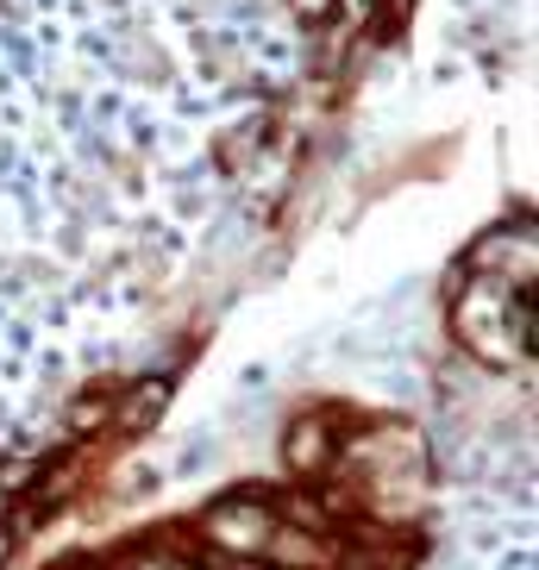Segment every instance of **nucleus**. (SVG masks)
I'll list each match as a JSON object with an SVG mask.
<instances>
[{
	"label": "nucleus",
	"mask_w": 539,
	"mask_h": 570,
	"mask_svg": "<svg viewBox=\"0 0 539 570\" xmlns=\"http://www.w3.org/2000/svg\"><path fill=\"white\" fill-rule=\"evenodd\" d=\"M333 458V420L314 414V420H295L288 426V464L295 470H321Z\"/></svg>",
	"instance_id": "nucleus-3"
},
{
	"label": "nucleus",
	"mask_w": 539,
	"mask_h": 570,
	"mask_svg": "<svg viewBox=\"0 0 539 570\" xmlns=\"http://www.w3.org/2000/svg\"><path fill=\"white\" fill-rule=\"evenodd\" d=\"M264 558L270 570H321V564H333V546L326 539H314L307 527H270V539H264Z\"/></svg>",
	"instance_id": "nucleus-2"
},
{
	"label": "nucleus",
	"mask_w": 539,
	"mask_h": 570,
	"mask_svg": "<svg viewBox=\"0 0 539 570\" xmlns=\"http://www.w3.org/2000/svg\"><path fill=\"white\" fill-rule=\"evenodd\" d=\"M214 570H270L264 558H214Z\"/></svg>",
	"instance_id": "nucleus-5"
},
{
	"label": "nucleus",
	"mask_w": 539,
	"mask_h": 570,
	"mask_svg": "<svg viewBox=\"0 0 539 570\" xmlns=\"http://www.w3.org/2000/svg\"><path fill=\"white\" fill-rule=\"evenodd\" d=\"M169 402V389L164 383H138V395L126 407H114V433H145V426H151L157 420V407Z\"/></svg>",
	"instance_id": "nucleus-4"
},
{
	"label": "nucleus",
	"mask_w": 539,
	"mask_h": 570,
	"mask_svg": "<svg viewBox=\"0 0 539 570\" xmlns=\"http://www.w3.org/2000/svg\"><path fill=\"white\" fill-rule=\"evenodd\" d=\"M207 539H214L226 558H257L264 552V539H270V527H276V514H270L264 502H219V508H207Z\"/></svg>",
	"instance_id": "nucleus-1"
}]
</instances>
